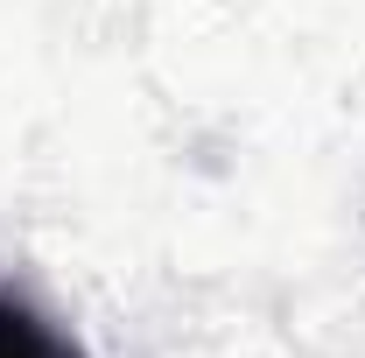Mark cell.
Masks as SVG:
<instances>
[{
	"instance_id": "obj_1",
	"label": "cell",
	"mask_w": 365,
	"mask_h": 358,
	"mask_svg": "<svg viewBox=\"0 0 365 358\" xmlns=\"http://www.w3.org/2000/svg\"><path fill=\"white\" fill-rule=\"evenodd\" d=\"M0 358H85L49 316H36L21 295H0Z\"/></svg>"
}]
</instances>
